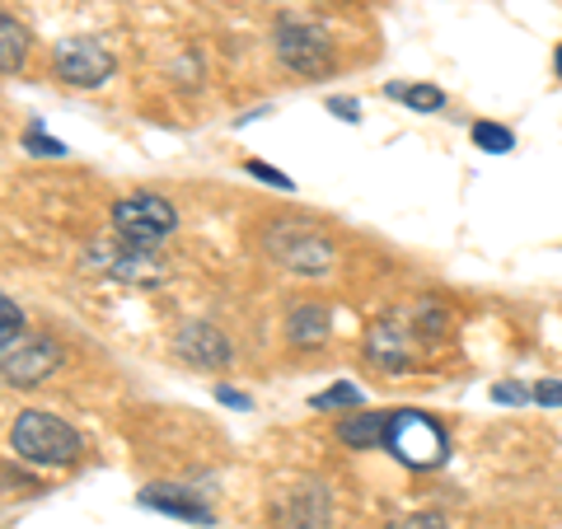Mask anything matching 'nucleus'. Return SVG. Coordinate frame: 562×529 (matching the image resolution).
Instances as JSON below:
<instances>
[{"label": "nucleus", "mask_w": 562, "mask_h": 529, "mask_svg": "<svg viewBox=\"0 0 562 529\" xmlns=\"http://www.w3.org/2000/svg\"><path fill=\"white\" fill-rule=\"evenodd\" d=\"M10 450L38 469H66L80 460L85 440L70 421L52 417V413H20L10 427Z\"/></svg>", "instance_id": "f257e3e1"}, {"label": "nucleus", "mask_w": 562, "mask_h": 529, "mask_svg": "<svg viewBox=\"0 0 562 529\" xmlns=\"http://www.w3.org/2000/svg\"><path fill=\"white\" fill-rule=\"evenodd\" d=\"M384 450H390L403 469L427 473L450 460V436L436 417L417 413V408H398V413H390V427H384Z\"/></svg>", "instance_id": "f03ea898"}, {"label": "nucleus", "mask_w": 562, "mask_h": 529, "mask_svg": "<svg viewBox=\"0 0 562 529\" xmlns=\"http://www.w3.org/2000/svg\"><path fill=\"white\" fill-rule=\"evenodd\" d=\"M262 254H268L277 268L286 272H305V277H319L333 268V239L319 230V225L310 221H272L268 230H262Z\"/></svg>", "instance_id": "7ed1b4c3"}, {"label": "nucleus", "mask_w": 562, "mask_h": 529, "mask_svg": "<svg viewBox=\"0 0 562 529\" xmlns=\"http://www.w3.org/2000/svg\"><path fill=\"white\" fill-rule=\"evenodd\" d=\"M179 230V211H173L160 192H132V198L113 202V235L140 249H160V244Z\"/></svg>", "instance_id": "20e7f679"}, {"label": "nucleus", "mask_w": 562, "mask_h": 529, "mask_svg": "<svg viewBox=\"0 0 562 529\" xmlns=\"http://www.w3.org/2000/svg\"><path fill=\"white\" fill-rule=\"evenodd\" d=\"M272 43H277L281 66H291L295 76H324V70L333 66V38H328L319 24L281 20L272 29Z\"/></svg>", "instance_id": "39448f33"}, {"label": "nucleus", "mask_w": 562, "mask_h": 529, "mask_svg": "<svg viewBox=\"0 0 562 529\" xmlns=\"http://www.w3.org/2000/svg\"><path fill=\"white\" fill-rule=\"evenodd\" d=\"M90 268L109 272V277H117V281H132V286H160V281L169 277V268L160 262V254H155V249H140V244H127L122 235L94 244V249H90Z\"/></svg>", "instance_id": "423d86ee"}, {"label": "nucleus", "mask_w": 562, "mask_h": 529, "mask_svg": "<svg viewBox=\"0 0 562 529\" xmlns=\"http://www.w3.org/2000/svg\"><path fill=\"white\" fill-rule=\"evenodd\" d=\"M0 365H5V384L10 390H33L47 375H57L61 365V347L47 333H24L20 342L0 347Z\"/></svg>", "instance_id": "0eeeda50"}, {"label": "nucleus", "mask_w": 562, "mask_h": 529, "mask_svg": "<svg viewBox=\"0 0 562 529\" xmlns=\"http://www.w3.org/2000/svg\"><path fill=\"white\" fill-rule=\"evenodd\" d=\"M113 52L103 47L99 38H66L57 47V57H52V70H57V80H66L70 90H94L113 76Z\"/></svg>", "instance_id": "6e6552de"}, {"label": "nucleus", "mask_w": 562, "mask_h": 529, "mask_svg": "<svg viewBox=\"0 0 562 529\" xmlns=\"http://www.w3.org/2000/svg\"><path fill=\"white\" fill-rule=\"evenodd\" d=\"M328 520H333V506H328L324 483H291L272 502L277 529H328Z\"/></svg>", "instance_id": "1a4fd4ad"}, {"label": "nucleus", "mask_w": 562, "mask_h": 529, "mask_svg": "<svg viewBox=\"0 0 562 529\" xmlns=\"http://www.w3.org/2000/svg\"><path fill=\"white\" fill-rule=\"evenodd\" d=\"M173 357L188 361L192 370H225L231 365V338L206 319H188L173 333Z\"/></svg>", "instance_id": "9d476101"}, {"label": "nucleus", "mask_w": 562, "mask_h": 529, "mask_svg": "<svg viewBox=\"0 0 562 529\" xmlns=\"http://www.w3.org/2000/svg\"><path fill=\"white\" fill-rule=\"evenodd\" d=\"M140 506L146 510H160V516H173V520H183V525H216V516H211V506L198 497L192 487H169V483H150L146 492H140Z\"/></svg>", "instance_id": "9b49d317"}, {"label": "nucleus", "mask_w": 562, "mask_h": 529, "mask_svg": "<svg viewBox=\"0 0 562 529\" xmlns=\"http://www.w3.org/2000/svg\"><path fill=\"white\" fill-rule=\"evenodd\" d=\"M366 357H371L375 365L384 370H403L413 361V351H408V333H403L398 319H380L371 328V338H366Z\"/></svg>", "instance_id": "f8f14e48"}, {"label": "nucleus", "mask_w": 562, "mask_h": 529, "mask_svg": "<svg viewBox=\"0 0 562 529\" xmlns=\"http://www.w3.org/2000/svg\"><path fill=\"white\" fill-rule=\"evenodd\" d=\"M384 427H390V413H361L351 408L338 421V440L347 450H384Z\"/></svg>", "instance_id": "ddd939ff"}, {"label": "nucleus", "mask_w": 562, "mask_h": 529, "mask_svg": "<svg viewBox=\"0 0 562 529\" xmlns=\"http://www.w3.org/2000/svg\"><path fill=\"white\" fill-rule=\"evenodd\" d=\"M286 338H291V347H319L328 338V309L319 305V300L295 305L286 314Z\"/></svg>", "instance_id": "4468645a"}, {"label": "nucleus", "mask_w": 562, "mask_h": 529, "mask_svg": "<svg viewBox=\"0 0 562 529\" xmlns=\"http://www.w3.org/2000/svg\"><path fill=\"white\" fill-rule=\"evenodd\" d=\"M24 52H29V33L20 29V20H0V70L14 76V70L24 66Z\"/></svg>", "instance_id": "2eb2a0df"}, {"label": "nucleus", "mask_w": 562, "mask_h": 529, "mask_svg": "<svg viewBox=\"0 0 562 529\" xmlns=\"http://www.w3.org/2000/svg\"><path fill=\"white\" fill-rule=\"evenodd\" d=\"M384 94L398 99V103H408L413 113H436V109H446V94L436 90V85H384Z\"/></svg>", "instance_id": "dca6fc26"}, {"label": "nucleus", "mask_w": 562, "mask_h": 529, "mask_svg": "<svg viewBox=\"0 0 562 529\" xmlns=\"http://www.w3.org/2000/svg\"><path fill=\"white\" fill-rule=\"evenodd\" d=\"M473 146L487 155H506V150H516V136L497 127V122H473Z\"/></svg>", "instance_id": "f3484780"}, {"label": "nucleus", "mask_w": 562, "mask_h": 529, "mask_svg": "<svg viewBox=\"0 0 562 529\" xmlns=\"http://www.w3.org/2000/svg\"><path fill=\"white\" fill-rule=\"evenodd\" d=\"M310 408H314V413L361 408V390H357V384H333V390H324V394H314V398H310Z\"/></svg>", "instance_id": "a211bd4d"}, {"label": "nucleus", "mask_w": 562, "mask_h": 529, "mask_svg": "<svg viewBox=\"0 0 562 529\" xmlns=\"http://www.w3.org/2000/svg\"><path fill=\"white\" fill-rule=\"evenodd\" d=\"M24 338V314L14 305V295H0V347L20 342Z\"/></svg>", "instance_id": "6ab92c4d"}, {"label": "nucleus", "mask_w": 562, "mask_h": 529, "mask_svg": "<svg viewBox=\"0 0 562 529\" xmlns=\"http://www.w3.org/2000/svg\"><path fill=\"white\" fill-rule=\"evenodd\" d=\"M24 150H29V155H43V160H61V155H66V140L47 136L38 122H33V127L24 132Z\"/></svg>", "instance_id": "aec40b11"}, {"label": "nucleus", "mask_w": 562, "mask_h": 529, "mask_svg": "<svg viewBox=\"0 0 562 529\" xmlns=\"http://www.w3.org/2000/svg\"><path fill=\"white\" fill-rule=\"evenodd\" d=\"M244 173H249V179H258V183H272V188H281V192H291V188H295L286 173L272 169V165H262V160H249V165H244Z\"/></svg>", "instance_id": "412c9836"}, {"label": "nucleus", "mask_w": 562, "mask_h": 529, "mask_svg": "<svg viewBox=\"0 0 562 529\" xmlns=\"http://www.w3.org/2000/svg\"><path fill=\"white\" fill-rule=\"evenodd\" d=\"M384 529H450L441 516H431V510H417V516H398V520H390Z\"/></svg>", "instance_id": "4be33fe9"}, {"label": "nucleus", "mask_w": 562, "mask_h": 529, "mask_svg": "<svg viewBox=\"0 0 562 529\" xmlns=\"http://www.w3.org/2000/svg\"><path fill=\"white\" fill-rule=\"evenodd\" d=\"M492 398L497 403H525V398H535V390H525V384H492Z\"/></svg>", "instance_id": "5701e85b"}, {"label": "nucleus", "mask_w": 562, "mask_h": 529, "mask_svg": "<svg viewBox=\"0 0 562 529\" xmlns=\"http://www.w3.org/2000/svg\"><path fill=\"white\" fill-rule=\"evenodd\" d=\"M535 403H543V408H562V384L558 380L535 384Z\"/></svg>", "instance_id": "b1692460"}, {"label": "nucleus", "mask_w": 562, "mask_h": 529, "mask_svg": "<svg viewBox=\"0 0 562 529\" xmlns=\"http://www.w3.org/2000/svg\"><path fill=\"white\" fill-rule=\"evenodd\" d=\"M328 113L342 122H361V103L357 99H328Z\"/></svg>", "instance_id": "393cba45"}, {"label": "nucleus", "mask_w": 562, "mask_h": 529, "mask_svg": "<svg viewBox=\"0 0 562 529\" xmlns=\"http://www.w3.org/2000/svg\"><path fill=\"white\" fill-rule=\"evenodd\" d=\"M216 398L225 403V408H244V413H249V394H239V390H225V384H221Z\"/></svg>", "instance_id": "a878e982"}, {"label": "nucleus", "mask_w": 562, "mask_h": 529, "mask_svg": "<svg viewBox=\"0 0 562 529\" xmlns=\"http://www.w3.org/2000/svg\"><path fill=\"white\" fill-rule=\"evenodd\" d=\"M553 70H558V80H562V43H558V52H553Z\"/></svg>", "instance_id": "bb28decb"}]
</instances>
